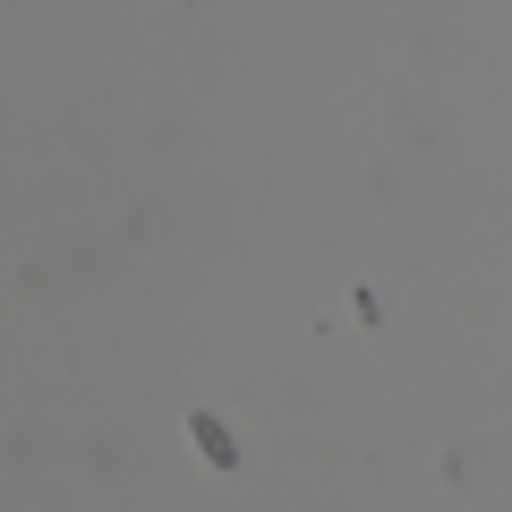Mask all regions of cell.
I'll return each instance as SVG.
<instances>
[{
	"label": "cell",
	"mask_w": 512,
	"mask_h": 512,
	"mask_svg": "<svg viewBox=\"0 0 512 512\" xmlns=\"http://www.w3.org/2000/svg\"><path fill=\"white\" fill-rule=\"evenodd\" d=\"M188 436H197V453H214V470H231V436L214 419H188Z\"/></svg>",
	"instance_id": "6da1fadb"
}]
</instances>
